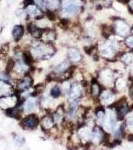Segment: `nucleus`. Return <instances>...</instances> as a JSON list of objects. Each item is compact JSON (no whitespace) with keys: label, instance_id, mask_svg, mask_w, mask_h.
<instances>
[{"label":"nucleus","instance_id":"obj_1","mask_svg":"<svg viewBox=\"0 0 133 150\" xmlns=\"http://www.w3.org/2000/svg\"><path fill=\"white\" fill-rule=\"evenodd\" d=\"M96 49L99 59L107 63L117 59L120 53L125 50V47L123 39L112 34L109 37H101L96 43Z\"/></svg>","mask_w":133,"mask_h":150},{"label":"nucleus","instance_id":"obj_2","mask_svg":"<svg viewBox=\"0 0 133 150\" xmlns=\"http://www.w3.org/2000/svg\"><path fill=\"white\" fill-rule=\"evenodd\" d=\"M26 51L35 63H40L44 61H50L58 51L56 44L45 43L39 39H34L29 46L26 48Z\"/></svg>","mask_w":133,"mask_h":150},{"label":"nucleus","instance_id":"obj_3","mask_svg":"<svg viewBox=\"0 0 133 150\" xmlns=\"http://www.w3.org/2000/svg\"><path fill=\"white\" fill-rule=\"evenodd\" d=\"M112 34L118 38H125L132 32L133 23L121 15H113L109 21Z\"/></svg>","mask_w":133,"mask_h":150},{"label":"nucleus","instance_id":"obj_4","mask_svg":"<svg viewBox=\"0 0 133 150\" xmlns=\"http://www.w3.org/2000/svg\"><path fill=\"white\" fill-rule=\"evenodd\" d=\"M119 73L113 70L109 65L104 64L103 66H100L95 72V78L97 79L99 83L102 85L103 88H113L115 79Z\"/></svg>","mask_w":133,"mask_h":150},{"label":"nucleus","instance_id":"obj_5","mask_svg":"<svg viewBox=\"0 0 133 150\" xmlns=\"http://www.w3.org/2000/svg\"><path fill=\"white\" fill-rule=\"evenodd\" d=\"M19 107H20L21 111H22L23 116L27 115V114H38L39 111H44L41 109V107H40V102H39V97H38V95L29 96V97L25 98L24 100H21L20 103H19Z\"/></svg>","mask_w":133,"mask_h":150},{"label":"nucleus","instance_id":"obj_6","mask_svg":"<svg viewBox=\"0 0 133 150\" xmlns=\"http://www.w3.org/2000/svg\"><path fill=\"white\" fill-rule=\"evenodd\" d=\"M113 88H103L101 91L100 95L97 99V104L101 107H110V106H114L115 103L118 101L120 96Z\"/></svg>","mask_w":133,"mask_h":150},{"label":"nucleus","instance_id":"obj_7","mask_svg":"<svg viewBox=\"0 0 133 150\" xmlns=\"http://www.w3.org/2000/svg\"><path fill=\"white\" fill-rule=\"evenodd\" d=\"M66 58L73 66H79L84 61V54L76 45H69L66 47Z\"/></svg>","mask_w":133,"mask_h":150},{"label":"nucleus","instance_id":"obj_8","mask_svg":"<svg viewBox=\"0 0 133 150\" xmlns=\"http://www.w3.org/2000/svg\"><path fill=\"white\" fill-rule=\"evenodd\" d=\"M94 126L88 125L86 123H82V124L76 126V134L79 138L80 144L82 146H87L90 145L91 136H92V130Z\"/></svg>","mask_w":133,"mask_h":150},{"label":"nucleus","instance_id":"obj_9","mask_svg":"<svg viewBox=\"0 0 133 150\" xmlns=\"http://www.w3.org/2000/svg\"><path fill=\"white\" fill-rule=\"evenodd\" d=\"M22 7L25 10L26 14H27L29 21H34L36 19L40 18L41 16H43L44 14H46L40 6L36 5L35 3L28 1V0H24Z\"/></svg>","mask_w":133,"mask_h":150},{"label":"nucleus","instance_id":"obj_10","mask_svg":"<svg viewBox=\"0 0 133 150\" xmlns=\"http://www.w3.org/2000/svg\"><path fill=\"white\" fill-rule=\"evenodd\" d=\"M53 119L58 128H63L66 124V104L60 103L54 110L51 111Z\"/></svg>","mask_w":133,"mask_h":150},{"label":"nucleus","instance_id":"obj_11","mask_svg":"<svg viewBox=\"0 0 133 150\" xmlns=\"http://www.w3.org/2000/svg\"><path fill=\"white\" fill-rule=\"evenodd\" d=\"M108 138H109L108 133H106L105 130L103 129L102 127L98 126V125H95L92 130V136H91L90 145L99 146V145H101V144L106 143Z\"/></svg>","mask_w":133,"mask_h":150},{"label":"nucleus","instance_id":"obj_12","mask_svg":"<svg viewBox=\"0 0 133 150\" xmlns=\"http://www.w3.org/2000/svg\"><path fill=\"white\" fill-rule=\"evenodd\" d=\"M40 116L38 114H27L20 119V126L24 130H34L39 127Z\"/></svg>","mask_w":133,"mask_h":150},{"label":"nucleus","instance_id":"obj_13","mask_svg":"<svg viewBox=\"0 0 133 150\" xmlns=\"http://www.w3.org/2000/svg\"><path fill=\"white\" fill-rule=\"evenodd\" d=\"M19 103H20V99H19L17 93L4 96V97H0V110L6 112V111L18 106Z\"/></svg>","mask_w":133,"mask_h":150},{"label":"nucleus","instance_id":"obj_14","mask_svg":"<svg viewBox=\"0 0 133 150\" xmlns=\"http://www.w3.org/2000/svg\"><path fill=\"white\" fill-rule=\"evenodd\" d=\"M39 127L43 131L48 133V134H50V133L57 127L54 122V119H53L51 112H46L45 114H43L41 116L40 121H39Z\"/></svg>","mask_w":133,"mask_h":150},{"label":"nucleus","instance_id":"obj_15","mask_svg":"<svg viewBox=\"0 0 133 150\" xmlns=\"http://www.w3.org/2000/svg\"><path fill=\"white\" fill-rule=\"evenodd\" d=\"M129 83H130L129 75H126L124 73L119 74L117 76V78L115 79L114 85H113V89H114L118 94H122L124 92H127Z\"/></svg>","mask_w":133,"mask_h":150},{"label":"nucleus","instance_id":"obj_16","mask_svg":"<svg viewBox=\"0 0 133 150\" xmlns=\"http://www.w3.org/2000/svg\"><path fill=\"white\" fill-rule=\"evenodd\" d=\"M34 84V79H33L32 74H27L25 76H22L21 78L17 79L14 83V86H15L16 92H21V91H24L26 89H29L31 87H33Z\"/></svg>","mask_w":133,"mask_h":150},{"label":"nucleus","instance_id":"obj_17","mask_svg":"<svg viewBox=\"0 0 133 150\" xmlns=\"http://www.w3.org/2000/svg\"><path fill=\"white\" fill-rule=\"evenodd\" d=\"M26 33H27V31H26V24L20 22L16 23L11 28L10 31L11 39L15 44H17V43L20 42L24 36H25Z\"/></svg>","mask_w":133,"mask_h":150},{"label":"nucleus","instance_id":"obj_18","mask_svg":"<svg viewBox=\"0 0 133 150\" xmlns=\"http://www.w3.org/2000/svg\"><path fill=\"white\" fill-rule=\"evenodd\" d=\"M103 87L100 83L98 82L97 79L95 77L91 78L90 80L88 81V85H87V92H88L89 96L91 98L94 99V100L97 102V99L100 95L101 91H102Z\"/></svg>","mask_w":133,"mask_h":150},{"label":"nucleus","instance_id":"obj_19","mask_svg":"<svg viewBox=\"0 0 133 150\" xmlns=\"http://www.w3.org/2000/svg\"><path fill=\"white\" fill-rule=\"evenodd\" d=\"M60 8H61V0H46L43 6V10L45 11V13L53 17H56Z\"/></svg>","mask_w":133,"mask_h":150},{"label":"nucleus","instance_id":"obj_20","mask_svg":"<svg viewBox=\"0 0 133 150\" xmlns=\"http://www.w3.org/2000/svg\"><path fill=\"white\" fill-rule=\"evenodd\" d=\"M39 40L43 41L45 43H51V44H56L58 40V30L57 28L46 29L42 31Z\"/></svg>","mask_w":133,"mask_h":150},{"label":"nucleus","instance_id":"obj_21","mask_svg":"<svg viewBox=\"0 0 133 150\" xmlns=\"http://www.w3.org/2000/svg\"><path fill=\"white\" fill-rule=\"evenodd\" d=\"M15 93L17 92H16L14 83L9 81L0 80V97L12 95V94H15Z\"/></svg>","mask_w":133,"mask_h":150},{"label":"nucleus","instance_id":"obj_22","mask_svg":"<svg viewBox=\"0 0 133 150\" xmlns=\"http://www.w3.org/2000/svg\"><path fill=\"white\" fill-rule=\"evenodd\" d=\"M117 59L126 67L127 70L133 67V51H131V50L125 49L124 51L120 53Z\"/></svg>","mask_w":133,"mask_h":150},{"label":"nucleus","instance_id":"obj_23","mask_svg":"<svg viewBox=\"0 0 133 150\" xmlns=\"http://www.w3.org/2000/svg\"><path fill=\"white\" fill-rule=\"evenodd\" d=\"M26 31L33 39H39L41 34H42V30L36 26L34 21H28L26 23Z\"/></svg>","mask_w":133,"mask_h":150},{"label":"nucleus","instance_id":"obj_24","mask_svg":"<svg viewBox=\"0 0 133 150\" xmlns=\"http://www.w3.org/2000/svg\"><path fill=\"white\" fill-rule=\"evenodd\" d=\"M52 85L47 88L48 92L51 95V97H53L56 100H59L63 97V93H62V89L60 87V84L59 82H56V81H51Z\"/></svg>","mask_w":133,"mask_h":150},{"label":"nucleus","instance_id":"obj_25","mask_svg":"<svg viewBox=\"0 0 133 150\" xmlns=\"http://www.w3.org/2000/svg\"><path fill=\"white\" fill-rule=\"evenodd\" d=\"M123 125L125 128V132L126 134H133V107L129 111V113L125 116L123 119Z\"/></svg>","mask_w":133,"mask_h":150},{"label":"nucleus","instance_id":"obj_26","mask_svg":"<svg viewBox=\"0 0 133 150\" xmlns=\"http://www.w3.org/2000/svg\"><path fill=\"white\" fill-rule=\"evenodd\" d=\"M14 14H15V17L17 18L18 20H20V23L26 24L29 21L28 16H27V14H26V12L24 10L23 7H19V8L16 9L15 12H14Z\"/></svg>","mask_w":133,"mask_h":150},{"label":"nucleus","instance_id":"obj_27","mask_svg":"<svg viewBox=\"0 0 133 150\" xmlns=\"http://www.w3.org/2000/svg\"><path fill=\"white\" fill-rule=\"evenodd\" d=\"M72 83H73L72 79H66V80L59 82L60 87H61V89H62V93H63V97H66V96L68 95L70 89H71Z\"/></svg>","mask_w":133,"mask_h":150},{"label":"nucleus","instance_id":"obj_28","mask_svg":"<svg viewBox=\"0 0 133 150\" xmlns=\"http://www.w3.org/2000/svg\"><path fill=\"white\" fill-rule=\"evenodd\" d=\"M123 44H124L125 49L133 51V33H130L128 36L123 38Z\"/></svg>","mask_w":133,"mask_h":150},{"label":"nucleus","instance_id":"obj_29","mask_svg":"<svg viewBox=\"0 0 133 150\" xmlns=\"http://www.w3.org/2000/svg\"><path fill=\"white\" fill-rule=\"evenodd\" d=\"M13 140H14V143L15 145H17V146H23L24 144H25V138H24L23 136H21V135H15V136L13 137Z\"/></svg>","mask_w":133,"mask_h":150},{"label":"nucleus","instance_id":"obj_30","mask_svg":"<svg viewBox=\"0 0 133 150\" xmlns=\"http://www.w3.org/2000/svg\"><path fill=\"white\" fill-rule=\"evenodd\" d=\"M124 3H125V5H126L128 13L133 15V0H125Z\"/></svg>","mask_w":133,"mask_h":150},{"label":"nucleus","instance_id":"obj_31","mask_svg":"<svg viewBox=\"0 0 133 150\" xmlns=\"http://www.w3.org/2000/svg\"><path fill=\"white\" fill-rule=\"evenodd\" d=\"M28 1L33 2V3H35L36 5L40 6L41 8L43 9V6H44V4H45V2H46V0H28Z\"/></svg>","mask_w":133,"mask_h":150},{"label":"nucleus","instance_id":"obj_32","mask_svg":"<svg viewBox=\"0 0 133 150\" xmlns=\"http://www.w3.org/2000/svg\"><path fill=\"white\" fill-rule=\"evenodd\" d=\"M120 1H123V2H124V1H125V0H120Z\"/></svg>","mask_w":133,"mask_h":150}]
</instances>
